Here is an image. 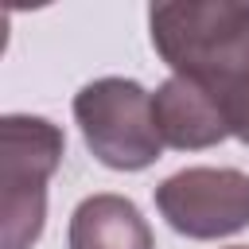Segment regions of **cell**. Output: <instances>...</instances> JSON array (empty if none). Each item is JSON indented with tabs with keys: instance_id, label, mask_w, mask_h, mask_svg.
<instances>
[{
	"instance_id": "6da1fadb",
	"label": "cell",
	"mask_w": 249,
	"mask_h": 249,
	"mask_svg": "<svg viewBox=\"0 0 249 249\" xmlns=\"http://www.w3.org/2000/svg\"><path fill=\"white\" fill-rule=\"evenodd\" d=\"M148 31L171 74L195 82L226 117L230 136L249 144V4H152Z\"/></svg>"
},
{
	"instance_id": "3957f363",
	"label": "cell",
	"mask_w": 249,
	"mask_h": 249,
	"mask_svg": "<svg viewBox=\"0 0 249 249\" xmlns=\"http://www.w3.org/2000/svg\"><path fill=\"white\" fill-rule=\"evenodd\" d=\"M74 121L97 163L113 171H144L160 160L152 93L132 78H97L74 93Z\"/></svg>"
},
{
	"instance_id": "5b68a950",
	"label": "cell",
	"mask_w": 249,
	"mask_h": 249,
	"mask_svg": "<svg viewBox=\"0 0 249 249\" xmlns=\"http://www.w3.org/2000/svg\"><path fill=\"white\" fill-rule=\"evenodd\" d=\"M152 109H156V128L160 140L167 148L179 152H198V148H214L230 136L226 117L218 113V105L187 78L171 74L156 93H152Z\"/></svg>"
},
{
	"instance_id": "7a4b0ae2",
	"label": "cell",
	"mask_w": 249,
	"mask_h": 249,
	"mask_svg": "<svg viewBox=\"0 0 249 249\" xmlns=\"http://www.w3.org/2000/svg\"><path fill=\"white\" fill-rule=\"evenodd\" d=\"M62 128L47 117L0 121V249H31L47 222V183L62 163Z\"/></svg>"
},
{
	"instance_id": "277c9868",
	"label": "cell",
	"mask_w": 249,
	"mask_h": 249,
	"mask_svg": "<svg viewBox=\"0 0 249 249\" xmlns=\"http://www.w3.org/2000/svg\"><path fill=\"white\" fill-rule=\"evenodd\" d=\"M156 206L183 237H230L249 226V175L237 167H183L156 187Z\"/></svg>"
},
{
	"instance_id": "8992f818",
	"label": "cell",
	"mask_w": 249,
	"mask_h": 249,
	"mask_svg": "<svg viewBox=\"0 0 249 249\" xmlns=\"http://www.w3.org/2000/svg\"><path fill=\"white\" fill-rule=\"evenodd\" d=\"M66 245L70 249H156V237L132 198L89 195L70 214Z\"/></svg>"
},
{
	"instance_id": "52a82bcc",
	"label": "cell",
	"mask_w": 249,
	"mask_h": 249,
	"mask_svg": "<svg viewBox=\"0 0 249 249\" xmlns=\"http://www.w3.org/2000/svg\"><path fill=\"white\" fill-rule=\"evenodd\" d=\"M230 249H249V245H230Z\"/></svg>"
}]
</instances>
